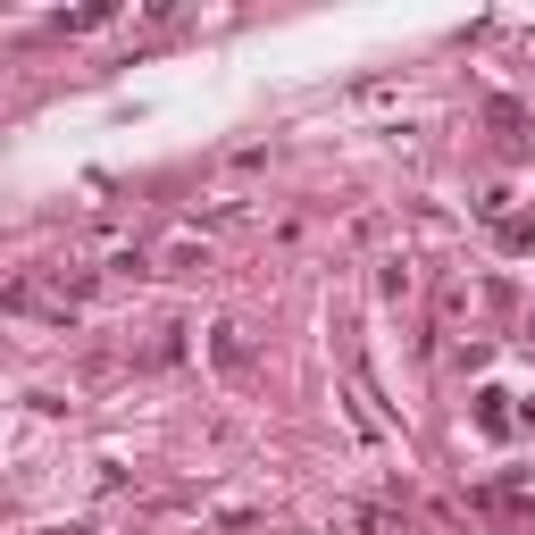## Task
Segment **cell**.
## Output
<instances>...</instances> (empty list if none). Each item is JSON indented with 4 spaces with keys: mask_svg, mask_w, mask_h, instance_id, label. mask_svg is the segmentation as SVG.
Wrapping results in <instances>:
<instances>
[{
    "mask_svg": "<svg viewBox=\"0 0 535 535\" xmlns=\"http://www.w3.org/2000/svg\"><path fill=\"white\" fill-rule=\"evenodd\" d=\"M218 360H226V368H243V360H251V343H243V327H218Z\"/></svg>",
    "mask_w": 535,
    "mask_h": 535,
    "instance_id": "6da1fadb",
    "label": "cell"
}]
</instances>
